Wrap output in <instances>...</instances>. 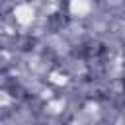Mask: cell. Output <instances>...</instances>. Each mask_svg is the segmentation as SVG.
<instances>
[{
    "label": "cell",
    "mask_w": 125,
    "mask_h": 125,
    "mask_svg": "<svg viewBox=\"0 0 125 125\" xmlns=\"http://www.w3.org/2000/svg\"><path fill=\"white\" fill-rule=\"evenodd\" d=\"M123 90H125V78H123Z\"/></svg>",
    "instance_id": "obj_1"
}]
</instances>
